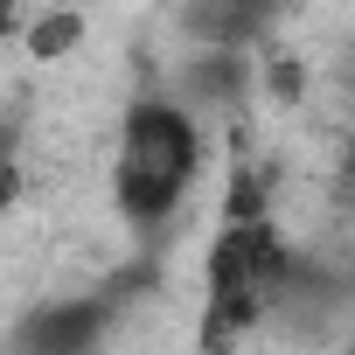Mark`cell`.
I'll list each match as a JSON object with an SVG mask.
<instances>
[{"mask_svg": "<svg viewBox=\"0 0 355 355\" xmlns=\"http://www.w3.org/2000/svg\"><path fill=\"white\" fill-rule=\"evenodd\" d=\"M105 334H112V300H91V293H84V300L35 306V313L15 327L8 355H98Z\"/></svg>", "mask_w": 355, "mask_h": 355, "instance_id": "obj_3", "label": "cell"}, {"mask_svg": "<svg viewBox=\"0 0 355 355\" xmlns=\"http://www.w3.org/2000/svg\"><path fill=\"white\" fill-rule=\"evenodd\" d=\"M202 167V125L189 105L174 98H139L119 125V153H112V196H119V216L153 230L182 209L189 182Z\"/></svg>", "mask_w": 355, "mask_h": 355, "instance_id": "obj_1", "label": "cell"}, {"mask_svg": "<svg viewBox=\"0 0 355 355\" xmlns=\"http://www.w3.org/2000/svg\"><path fill=\"white\" fill-rule=\"evenodd\" d=\"M293 286V258L286 244L265 230V223H230L216 237V258H209V348H223L230 334H244L251 320L279 313Z\"/></svg>", "mask_w": 355, "mask_h": 355, "instance_id": "obj_2", "label": "cell"}, {"mask_svg": "<svg viewBox=\"0 0 355 355\" xmlns=\"http://www.w3.org/2000/svg\"><path fill=\"white\" fill-rule=\"evenodd\" d=\"M286 0H189V28L202 49H251L272 21H279Z\"/></svg>", "mask_w": 355, "mask_h": 355, "instance_id": "obj_4", "label": "cell"}, {"mask_svg": "<svg viewBox=\"0 0 355 355\" xmlns=\"http://www.w3.org/2000/svg\"><path fill=\"white\" fill-rule=\"evenodd\" d=\"M341 355H355V327H348V348H341Z\"/></svg>", "mask_w": 355, "mask_h": 355, "instance_id": "obj_5", "label": "cell"}]
</instances>
